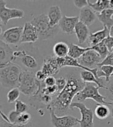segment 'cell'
Segmentation results:
<instances>
[{
    "instance_id": "cell-1",
    "label": "cell",
    "mask_w": 113,
    "mask_h": 127,
    "mask_svg": "<svg viewBox=\"0 0 113 127\" xmlns=\"http://www.w3.org/2000/svg\"><path fill=\"white\" fill-rule=\"evenodd\" d=\"M65 78L67 81L66 87L54 97L53 102L47 107V109H52L55 112H66L71 108L74 96H77L86 85L76 74H70Z\"/></svg>"
},
{
    "instance_id": "cell-2",
    "label": "cell",
    "mask_w": 113,
    "mask_h": 127,
    "mask_svg": "<svg viewBox=\"0 0 113 127\" xmlns=\"http://www.w3.org/2000/svg\"><path fill=\"white\" fill-rule=\"evenodd\" d=\"M22 71L21 67L14 63L0 67V81L2 85L11 89L18 88Z\"/></svg>"
},
{
    "instance_id": "cell-3",
    "label": "cell",
    "mask_w": 113,
    "mask_h": 127,
    "mask_svg": "<svg viewBox=\"0 0 113 127\" xmlns=\"http://www.w3.org/2000/svg\"><path fill=\"white\" fill-rule=\"evenodd\" d=\"M35 74V72L27 70H23L22 71L18 88L23 95L33 97L40 89L43 81L41 82L37 80Z\"/></svg>"
},
{
    "instance_id": "cell-4",
    "label": "cell",
    "mask_w": 113,
    "mask_h": 127,
    "mask_svg": "<svg viewBox=\"0 0 113 127\" xmlns=\"http://www.w3.org/2000/svg\"><path fill=\"white\" fill-rule=\"evenodd\" d=\"M36 27L39 34V39L42 40H47L53 38L57 34L59 27H52L49 22L47 15L40 14L34 16L30 22Z\"/></svg>"
},
{
    "instance_id": "cell-5",
    "label": "cell",
    "mask_w": 113,
    "mask_h": 127,
    "mask_svg": "<svg viewBox=\"0 0 113 127\" xmlns=\"http://www.w3.org/2000/svg\"><path fill=\"white\" fill-rule=\"evenodd\" d=\"M99 87L94 83H86L85 88L77 95V99L80 102L86 99H92L99 105H106V98L99 92Z\"/></svg>"
},
{
    "instance_id": "cell-6",
    "label": "cell",
    "mask_w": 113,
    "mask_h": 127,
    "mask_svg": "<svg viewBox=\"0 0 113 127\" xmlns=\"http://www.w3.org/2000/svg\"><path fill=\"white\" fill-rule=\"evenodd\" d=\"M71 109H78L81 115L80 127H94V112L92 109L87 108L86 105L80 101H74L71 105Z\"/></svg>"
},
{
    "instance_id": "cell-7",
    "label": "cell",
    "mask_w": 113,
    "mask_h": 127,
    "mask_svg": "<svg viewBox=\"0 0 113 127\" xmlns=\"http://www.w3.org/2000/svg\"><path fill=\"white\" fill-rule=\"evenodd\" d=\"M14 61L16 59H20L22 64L27 68V71L34 72L35 70L39 67V62L36 57L27 53L25 50H17L13 53Z\"/></svg>"
},
{
    "instance_id": "cell-8",
    "label": "cell",
    "mask_w": 113,
    "mask_h": 127,
    "mask_svg": "<svg viewBox=\"0 0 113 127\" xmlns=\"http://www.w3.org/2000/svg\"><path fill=\"white\" fill-rule=\"evenodd\" d=\"M51 113V122L53 127H74L80 123V119L72 116H58L52 109H48Z\"/></svg>"
},
{
    "instance_id": "cell-9",
    "label": "cell",
    "mask_w": 113,
    "mask_h": 127,
    "mask_svg": "<svg viewBox=\"0 0 113 127\" xmlns=\"http://www.w3.org/2000/svg\"><path fill=\"white\" fill-rule=\"evenodd\" d=\"M23 16L24 12L23 10L15 8H8L5 1H0V20L3 25H6L12 19H21Z\"/></svg>"
},
{
    "instance_id": "cell-10",
    "label": "cell",
    "mask_w": 113,
    "mask_h": 127,
    "mask_svg": "<svg viewBox=\"0 0 113 127\" xmlns=\"http://www.w3.org/2000/svg\"><path fill=\"white\" fill-rule=\"evenodd\" d=\"M23 27H14L9 28L1 33V40L8 45H17L21 43Z\"/></svg>"
},
{
    "instance_id": "cell-11",
    "label": "cell",
    "mask_w": 113,
    "mask_h": 127,
    "mask_svg": "<svg viewBox=\"0 0 113 127\" xmlns=\"http://www.w3.org/2000/svg\"><path fill=\"white\" fill-rule=\"evenodd\" d=\"M78 61L82 66L90 69L98 68V65L102 61L100 55L92 50L85 53Z\"/></svg>"
},
{
    "instance_id": "cell-12",
    "label": "cell",
    "mask_w": 113,
    "mask_h": 127,
    "mask_svg": "<svg viewBox=\"0 0 113 127\" xmlns=\"http://www.w3.org/2000/svg\"><path fill=\"white\" fill-rule=\"evenodd\" d=\"M39 39L36 27L30 22L26 23L23 27L21 43H33Z\"/></svg>"
},
{
    "instance_id": "cell-13",
    "label": "cell",
    "mask_w": 113,
    "mask_h": 127,
    "mask_svg": "<svg viewBox=\"0 0 113 127\" xmlns=\"http://www.w3.org/2000/svg\"><path fill=\"white\" fill-rule=\"evenodd\" d=\"M60 69V67L59 66L57 58L56 57H49L43 60L41 70L47 75V77L56 74L59 72Z\"/></svg>"
},
{
    "instance_id": "cell-14",
    "label": "cell",
    "mask_w": 113,
    "mask_h": 127,
    "mask_svg": "<svg viewBox=\"0 0 113 127\" xmlns=\"http://www.w3.org/2000/svg\"><path fill=\"white\" fill-rule=\"evenodd\" d=\"M79 22V16H63L59 23L60 29L67 34H73L78 23Z\"/></svg>"
},
{
    "instance_id": "cell-15",
    "label": "cell",
    "mask_w": 113,
    "mask_h": 127,
    "mask_svg": "<svg viewBox=\"0 0 113 127\" xmlns=\"http://www.w3.org/2000/svg\"><path fill=\"white\" fill-rule=\"evenodd\" d=\"M14 51L9 45L0 40V67L5 66L14 61Z\"/></svg>"
},
{
    "instance_id": "cell-16",
    "label": "cell",
    "mask_w": 113,
    "mask_h": 127,
    "mask_svg": "<svg viewBox=\"0 0 113 127\" xmlns=\"http://www.w3.org/2000/svg\"><path fill=\"white\" fill-rule=\"evenodd\" d=\"M97 19V14L90 6H86V7L81 9L79 14V21L85 24L86 26H90Z\"/></svg>"
},
{
    "instance_id": "cell-17",
    "label": "cell",
    "mask_w": 113,
    "mask_h": 127,
    "mask_svg": "<svg viewBox=\"0 0 113 127\" xmlns=\"http://www.w3.org/2000/svg\"><path fill=\"white\" fill-rule=\"evenodd\" d=\"M109 36V30L105 27H103L102 30L97 31L95 33H91L88 38L89 47H92L97 45V44L102 43Z\"/></svg>"
},
{
    "instance_id": "cell-18",
    "label": "cell",
    "mask_w": 113,
    "mask_h": 127,
    "mask_svg": "<svg viewBox=\"0 0 113 127\" xmlns=\"http://www.w3.org/2000/svg\"><path fill=\"white\" fill-rule=\"evenodd\" d=\"M47 16L51 26L52 27H57L63 17L60 8L58 5H52L48 11Z\"/></svg>"
},
{
    "instance_id": "cell-19",
    "label": "cell",
    "mask_w": 113,
    "mask_h": 127,
    "mask_svg": "<svg viewBox=\"0 0 113 127\" xmlns=\"http://www.w3.org/2000/svg\"><path fill=\"white\" fill-rule=\"evenodd\" d=\"M74 33L77 36L79 44H83L84 43H85L87 40H88L90 36L89 30L87 26H86L85 24L80 21L78 23L76 27H75Z\"/></svg>"
},
{
    "instance_id": "cell-20",
    "label": "cell",
    "mask_w": 113,
    "mask_h": 127,
    "mask_svg": "<svg viewBox=\"0 0 113 127\" xmlns=\"http://www.w3.org/2000/svg\"><path fill=\"white\" fill-rule=\"evenodd\" d=\"M113 9L110 8L103 12L97 13V18L103 24V27H107L109 30L113 27Z\"/></svg>"
},
{
    "instance_id": "cell-21",
    "label": "cell",
    "mask_w": 113,
    "mask_h": 127,
    "mask_svg": "<svg viewBox=\"0 0 113 127\" xmlns=\"http://www.w3.org/2000/svg\"><path fill=\"white\" fill-rule=\"evenodd\" d=\"M70 47L64 42H58L54 44L53 51L56 58H64L68 56Z\"/></svg>"
},
{
    "instance_id": "cell-22",
    "label": "cell",
    "mask_w": 113,
    "mask_h": 127,
    "mask_svg": "<svg viewBox=\"0 0 113 127\" xmlns=\"http://www.w3.org/2000/svg\"><path fill=\"white\" fill-rule=\"evenodd\" d=\"M87 2H88V5L90 7L98 13L111 8L109 0H96V1L87 0Z\"/></svg>"
},
{
    "instance_id": "cell-23",
    "label": "cell",
    "mask_w": 113,
    "mask_h": 127,
    "mask_svg": "<svg viewBox=\"0 0 113 127\" xmlns=\"http://www.w3.org/2000/svg\"><path fill=\"white\" fill-rule=\"evenodd\" d=\"M69 47H70V50H69L68 56L76 60H78L85 53L91 50V48L89 47L84 48V47H80L78 44H74V43H71L70 45H69Z\"/></svg>"
},
{
    "instance_id": "cell-24",
    "label": "cell",
    "mask_w": 113,
    "mask_h": 127,
    "mask_svg": "<svg viewBox=\"0 0 113 127\" xmlns=\"http://www.w3.org/2000/svg\"><path fill=\"white\" fill-rule=\"evenodd\" d=\"M80 77L85 83H94L97 85L100 88H105L103 85V81L101 80L99 81L96 78L92 72L87 71H81L80 73Z\"/></svg>"
},
{
    "instance_id": "cell-25",
    "label": "cell",
    "mask_w": 113,
    "mask_h": 127,
    "mask_svg": "<svg viewBox=\"0 0 113 127\" xmlns=\"http://www.w3.org/2000/svg\"><path fill=\"white\" fill-rule=\"evenodd\" d=\"M110 109L106 105H98L95 109V114L98 119L103 120L107 119L110 115Z\"/></svg>"
},
{
    "instance_id": "cell-26",
    "label": "cell",
    "mask_w": 113,
    "mask_h": 127,
    "mask_svg": "<svg viewBox=\"0 0 113 127\" xmlns=\"http://www.w3.org/2000/svg\"><path fill=\"white\" fill-rule=\"evenodd\" d=\"M98 78L101 79L102 77L105 78V82L110 81V78L113 74V67L108 66V65H104L98 67Z\"/></svg>"
},
{
    "instance_id": "cell-27",
    "label": "cell",
    "mask_w": 113,
    "mask_h": 127,
    "mask_svg": "<svg viewBox=\"0 0 113 127\" xmlns=\"http://www.w3.org/2000/svg\"><path fill=\"white\" fill-rule=\"evenodd\" d=\"M91 48L92 50H95V52H97L100 55V57H101V58H102V61L105 60L106 57H107L109 55V54L110 53L108 47H106V45L104 43L103 41L102 43L97 44V45L91 47Z\"/></svg>"
},
{
    "instance_id": "cell-28",
    "label": "cell",
    "mask_w": 113,
    "mask_h": 127,
    "mask_svg": "<svg viewBox=\"0 0 113 127\" xmlns=\"http://www.w3.org/2000/svg\"><path fill=\"white\" fill-rule=\"evenodd\" d=\"M20 90L19 89V88H14L12 89H10L9 92L7 93V101L9 103L16 102L18 100L19 97L20 95Z\"/></svg>"
},
{
    "instance_id": "cell-29",
    "label": "cell",
    "mask_w": 113,
    "mask_h": 127,
    "mask_svg": "<svg viewBox=\"0 0 113 127\" xmlns=\"http://www.w3.org/2000/svg\"><path fill=\"white\" fill-rule=\"evenodd\" d=\"M31 123V116L28 112L20 114L19 116L18 120L16 124H20V125H27Z\"/></svg>"
},
{
    "instance_id": "cell-30",
    "label": "cell",
    "mask_w": 113,
    "mask_h": 127,
    "mask_svg": "<svg viewBox=\"0 0 113 127\" xmlns=\"http://www.w3.org/2000/svg\"><path fill=\"white\" fill-rule=\"evenodd\" d=\"M29 109V107L27 103L23 102L20 100H17L15 102V111H16L19 113H24L27 112Z\"/></svg>"
},
{
    "instance_id": "cell-31",
    "label": "cell",
    "mask_w": 113,
    "mask_h": 127,
    "mask_svg": "<svg viewBox=\"0 0 113 127\" xmlns=\"http://www.w3.org/2000/svg\"><path fill=\"white\" fill-rule=\"evenodd\" d=\"M67 83V81L66 78H56V85L57 87V90H58V93H60L61 91H63L64 89V88L66 87Z\"/></svg>"
},
{
    "instance_id": "cell-32",
    "label": "cell",
    "mask_w": 113,
    "mask_h": 127,
    "mask_svg": "<svg viewBox=\"0 0 113 127\" xmlns=\"http://www.w3.org/2000/svg\"><path fill=\"white\" fill-rule=\"evenodd\" d=\"M1 127H33L31 123L27 125H20V124H13L11 123H7L4 121L3 119L1 120Z\"/></svg>"
},
{
    "instance_id": "cell-33",
    "label": "cell",
    "mask_w": 113,
    "mask_h": 127,
    "mask_svg": "<svg viewBox=\"0 0 113 127\" xmlns=\"http://www.w3.org/2000/svg\"><path fill=\"white\" fill-rule=\"evenodd\" d=\"M104 65H108L113 67V52H110L109 55L106 57L105 59L102 61V63L98 65V67Z\"/></svg>"
},
{
    "instance_id": "cell-34",
    "label": "cell",
    "mask_w": 113,
    "mask_h": 127,
    "mask_svg": "<svg viewBox=\"0 0 113 127\" xmlns=\"http://www.w3.org/2000/svg\"><path fill=\"white\" fill-rule=\"evenodd\" d=\"M20 116V113H19L17 112L15 110H12L9 112V121L11 123H13V124H16V122H17V120H18V118L19 116Z\"/></svg>"
},
{
    "instance_id": "cell-35",
    "label": "cell",
    "mask_w": 113,
    "mask_h": 127,
    "mask_svg": "<svg viewBox=\"0 0 113 127\" xmlns=\"http://www.w3.org/2000/svg\"><path fill=\"white\" fill-rule=\"evenodd\" d=\"M56 79L54 77V76H49L44 81V85L46 87H51L56 85Z\"/></svg>"
},
{
    "instance_id": "cell-36",
    "label": "cell",
    "mask_w": 113,
    "mask_h": 127,
    "mask_svg": "<svg viewBox=\"0 0 113 127\" xmlns=\"http://www.w3.org/2000/svg\"><path fill=\"white\" fill-rule=\"evenodd\" d=\"M103 42L106 45V47H108L109 52H112V50H113V37L109 35L107 38H106V39L104 40Z\"/></svg>"
},
{
    "instance_id": "cell-37",
    "label": "cell",
    "mask_w": 113,
    "mask_h": 127,
    "mask_svg": "<svg viewBox=\"0 0 113 127\" xmlns=\"http://www.w3.org/2000/svg\"><path fill=\"white\" fill-rule=\"evenodd\" d=\"M74 4L77 8L81 9H82L86 6H88V2L86 0H75L74 1Z\"/></svg>"
},
{
    "instance_id": "cell-38",
    "label": "cell",
    "mask_w": 113,
    "mask_h": 127,
    "mask_svg": "<svg viewBox=\"0 0 113 127\" xmlns=\"http://www.w3.org/2000/svg\"><path fill=\"white\" fill-rule=\"evenodd\" d=\"M35 74H36V79L38 80L39 81H41V82L44 81L45 79L47 78V75L42 71V70H41V69H40V70H38V71H37L36 72Z\"/></svg>"
},
{
    "instance_id": "cell-39",
    "label": "cell",
    "mask_w": 113,
    "mask_h": 127,
    "mask_svg": "<svg viewBox=\"0 0 113 127\" xmlns=\"http://www.w3.org/2000/svg\"><path fill=\"white\" fill-rule=\"evenodd\" d=\"M109 85L106 87V89L108 91V95H109V98L110 99H112L113 101V81H109Z\"/></svg>"
},
{
    "instance_id": "cell-40",
    "label": "cell",
    "mask_w": 113,
    "mask_h": 127,
    "mask_svg": "<svg viewBox=\"0 0 113 127\" xmlns=\"http://www.w3.org/2000/svg\"><path fill=\"white\" fill-rule=\"evenodd\" d=\"M109 35L111 36H112L113 37V27L110 29V30H109Z\"/></svg>"
},
{
    "instance_id": "cell-41",
    "label": "cell",
    "mask_w": 113,
    "mask_h": 127,
    "mask_svg": "<svg viewBox=\"0 0 113 127\" xmlns=\"http://www.w3.org/2000/svg\"><path fill=\"white\" fill-rule=\"evenodd\" d=\"M110 6L112 9H113V0H110Z\"/></svg>"
},
{
    "instance_id": "cell-42",
    "label": "cell",
    "mask_w": 113,
    "mask_h": 127,
    "mask_svg": "<svg viewBox=\"0 0 113 127\" xmlns=\"http://www.w3.org/2000/svg\"><path fill=\"white\" fill-rule=\"evenodd\" d=\"M107 105H113V101H108V102H107Z\"/></svg>"
},
{
    "instance_id": "cell-43",
    "label": "cell",
    "mask_w": 113,
    "mask_h": 127,
    "mask_svg": "<svg viewBox=\"0 0 113 127\" xmlns=\"http://www.w3.org/2000/svg\"><path fill=\"white\" fill-rule=\"evenodd\" d=\"M111 115H112V118L113 119V108L112 109V111H111Z\"/></svg>"
},
{
    "instance_id": "cell-44",
    "label": "cell",
    "mask_w": 113,
    "mask_h": 127,
    "mask_svg": "<svg viewBox=\"0 0 113 127\" xmlns=\"http://www.w3.org/2000/svg\"><path fill=\"white\" fill-rule=\"evenodd\" d=\"M112 52H113V50H112Z\"/></svg>"
},
{
    "instance_id": "cell-45",
    "label": "cell",
    "mask_w": 113,
    "mask_h": 127,
    "mask_svg": "<svg viewBox=\"0 0 113 127\" xmlns=\"http://www.w3.org/2000/svg\"><path fill=\"white\" fill-rule=\"evenodd\" d=\"M112 76H113V74H112Z\"/></svg>"
}]
</instances>
